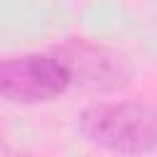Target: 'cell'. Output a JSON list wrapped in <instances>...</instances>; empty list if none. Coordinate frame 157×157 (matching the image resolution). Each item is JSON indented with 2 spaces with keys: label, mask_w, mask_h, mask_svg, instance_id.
Instances as JSON below:
<instances>
[{
  "label": "cell",
  "mask_w": 157,
  "mask_h": 157,
  "mask_svg": "<svg viewBox=\"0 0 157 157\" xmlns=\"http://www.w3.org/2000/svg\"><path fill=\"white\" fill-rule=\"evenodd\" d=\"M78 130L83 137L115 155L157 152V108L135 101L96 103L81 110Z\"/></svg>",
  "instance_id": "cell-1"
},
{
  "label": "cell",
  "mask_w": 157,
  "mask_h": 157,
  "mask_svg": "<svg viewBox=\"0 0 157 157\" xmlns=\"http://www.w3.org/2000/svg\"><path fill=\"white\" fill-rule=\"evenodd\" d=\"M71 86L66 66L54 54L0 59V98L10 103H49Z\"/></svg>",
  "instance_id": "cell-2"
},
{
  "label": "cell",
  "mask_w": 157,
  "mask_h": 157,
  "mask_svg": "<svg viewBox=\"0 0 157 157\" xmlns=\"http://www.w3.org/2000/svg\"><path fill=\"white\" fill-rule=\"evenodd\" d=\"M52 54L66 66L71 83H76L83 91L110 93V91L123 88L130 81L128 59L105 44L74 39L56 47Z\"/></svg>",
  "instance_id": "cell-3"
}]
</instances>
